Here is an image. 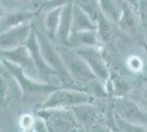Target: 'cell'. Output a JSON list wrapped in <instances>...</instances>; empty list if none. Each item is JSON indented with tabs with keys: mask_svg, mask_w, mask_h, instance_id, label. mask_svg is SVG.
I'll use <instances>...</instances> for the list:
<instances>
[{
	"mask_svg": "<svg viewBox=\"0 0 147 132\" xmlns=\"http://www.w3.org/2000/svg\"><path fill=\"white\" fill-rule=\"evenodd\" d=\"M36 33L44 58L52 70L55 73L56 77L59 79L64 87L77 88V83L74 81V78L69 74L58 46L54 45V43L52 42L53 40L49 39L45 33L38 30H36Z\"/></svg>",
	"mask_w": 147,
	"mask_h": 132,
	"instance_id": "6da1fadb",
	"label": "cell"
},
{
	"mask_svg": "<svg viewBox=\"0 0 147 132\" xmlns=\"http://www.w3.org/2000/svg\"><path fill=\"white\" fill-rule=\"evenodd\" d=\"M1 66L6 69L8 74L12 76L13 79L17 82L21 89L23 98H26V97L30 98L33 96H37V95L51 94L52 91H54L55 89L59 87L57 85L41 82L38 79L31 77L20 66L11 63L7 60H3V58H1Z\"/></svg>",
	"mask_w": 147,
	"mask_h": 132,
	"instance_id": "7a4b0ae2",
	"label": "cell"
},
{
	"mask_svg": "<svg viewBox=\"0 0 147 132\" xmlns=\"http://www.w3.org/2000/svg\"><path fill=\"white\" fill-rule=\"evenodd\" d=\"M94 97L82 89L58 87L52 91L43 101L41 109L49 108H73L82 104H93Z\"/></svg>",
	"mask_w": 147,
	"mask_h": 132,
	"instance_id": "3957f363",
	"label": "cell"
},
{
	"mask_svg": "<svg viewBox=\"0 0 147 132\" xmlns=\"http://www.w3.org/2000/svg\"><path fill=\"white\" fill-rule=\"evenodd\" d=\"M37 116L45 120L49 132H77L80 127L70 108L41 109Z\"/></svg>",
	"mask_w": 147,
	"mask_h": 132,
	"instance_id": "277c9868",
	"label": "cell"
},
{
	"mask_svg": "<svg viewBox=\"0 0 147 132\" xmlns=\"http://www.w3.org/2000/svg\"><path fill=\"white\" fill-rule=\"evenodd\" d=\"M58 49L69 74L77 84L86 85L87 83L97 78L86 61L76 51L67 46H58Z\"/></svg>",
	"mask_w": 147,
	"mask_h": 132,
	"instance_id": "5b68a950",
	"label": "cell"
},
{
	"mask_svg": "<svg viewBox=\"0 0 147 132\" xmlns=\"http://www.w3.org/2000/svg\"><path fill=\"white\" fill-rule=\"evenodd\" d=\"M111 109L113 114L119 118L147 128V112L135 100L124 96H117L111 102Z\"/></svg>",
	"mask_w": 147,
	"mask_h": 132,
	"instance_id": "8992f818",
	"label": "cell"
},
{
	"mask_svg": "<svg viewBox=\"0 0 147 132\" xmlns=\"http://www.w3.org/2000/svg\"><path fill=\"white\" fill-rule=\"evenodd\" d=\"M1 58L18 65L29 76L41 81L35 63L33 61L32 54L26 45H22V46H19V47H16L12 50L1 51Z\"/></svg>",
	"mask_w": 147,
	"mask_h": 132,
	"instance_id": "52a82bcc",
	"label": "cell"
},
{
	"mask_svg": "<svg viewBox=\"0 0 147 132\" xmlns=\"http://www.w3.org/2000/svg\"><path fill=\"white\" fill-rule=\"evenodd\" d=\"M34 28H35L34 23L29 22V23H24V24L1 31V37H0L1 51L12 50L19 46L25 45Z\"/></svg>",
	"mask_w": 147,
	"mask_h": 132,
	"instance_id": "ba28073f",
	"label": "cell"
},
{
	"mask_svg": "<svg viewBox=\"0 0 147 132\" xmlns=\"http://www.w3.org/2000/svg\"><path fill=\"white\" fill-rule=\"evenodd\" d=\"M73 50L76 51L86 61L97 78L105 83L109 81L111 73L108 67V63L102 55V52L99 50V47H82V49H73Z\"/></svg>",
	"mask_w": 147,
	"mask_h": 132,
	"instance_id": "9c48e42d",
	"label": "cell"
},
{
	"mask_svg": "<svg viewBox=\"0 0 147 132\" xmlns=\"http://www.w3.org/2000/svg\"><path fill=\"white\" fill-rule=\"evenodd\" d=\"M25 45L28 46V49L30 50L31 54H32L33 61L35 63V66H36L41 81L45 83H49V84H52V83L49 82V79L53 76L56 75L55 73L52 70V68L49 67V65L45 61V58H44L42 50H41V45H40L38 39H37V33L35 28H34L33 32L31 33L30 38L28 40V42L25 43Z\"/></svg>",
	"mask_w": 147,
	"mask_h": 132,
	"instance_id": "30bf717a",
	"label": "cell"
},
{
	"mask_svg": "<svg viewBox=\"0 0 147 132\" xmlns=\"http://www.w3.org/2000/svg\"><path fill=\"white\" fill-rule=\"evenodd\" d=\"M35 11L31 9H13V10H1V31L8 30L18 25L33 22Z\"/></svg>",
	"mask_w": 147,
	"mask_h": 132,
	"instance_id": "8fae6325",
	"label": "cell"
},
{
	"mask_svg": "<svg viewBox=\"0 0 147 132\" xmlns=\"http://www.w3.org/2000/svg\"><path fill=\"white\" fill-rule=\"evenodd\" d=\"M140 22H142V18L138 11L132 6H129V3L124 2L122 14L117 24V28L124 33L135 37L138 33Z\"/></svg>",
	"mask_w": 147,
	"mask_h": 132,
	"instance_id": "7c38bea8",
	"label": "cell"
},
{
	"mask_svg": "<svg viewBox=\"0 0 147 132\" xmlns=\"http://www.w3.org/2000/svg\"><path fill=\"white\" fill-rule=\"evenodd\" d=\"M80 127L88 129L100 123V110L93 104H82L70 108Z\"/></svg>",
	"mask_w": 147,
	"mask_h": 132,
	"instance_id": "4fadbf2b",
	"label": "cell"
},
{
	"mask_svg": "<svg viewBox=\"0 0 147 132\" xmlns=\"http://www.w3.org/2000/svg\"><path fill=\"white\" fill-rule=\"evenodd\" d=\"M101 38L97 30H88L71 33L68 46L70 49H82V47H99L101 43Z\"/></svg>",
	"mask_w": 147,
	"mask_h": 132,
	"instance_id": "5bb4252c",
	"label": "cell"
},
{
	"mask_svg": "<svg viewBox=\"0 0 147 132\" xmlns=\"http://www.w3.org/2000/svg\"><path fill=\"white\" fill-rule=\"evenodd\" d=\"M73 29V3L65 6L61 10V22L56 34L55 41L61 46H68V41Z\"/></svg>",
	"mask_w": 147,
	"mask_h": 132,
	"instance_id": "9a60e30c",
	"label": "cell"
},
{
	"mask_svg": "<svg viewBox=\"0 0 147 132\" xmlns=\"http://www.w3.org/2000/svg\"><path fill=\"white\" fill-rule=\"evenodd\" d=\"M97 21L92 18L86 10L73 3V29L71 33L88 30H97Z\"/></svg>",
	"mask_w": 147,
	"mask_h": 132,
	"instance_id": "2e32d148",
	"label": "cell"
},
{
	"mask_svg": "<svg viewBox=\"0 0 147 132\" xmlns=\"http://www.w3.org/2000/svg\"><path fill=\"white\" fill-rule=\"evenodd\" d=\"M100 11L104 17L117 24L119 19L122 14L124 0H98Z\"/></svg>",
	"mask_w": 147,
	"mask_h": 132,
	"instance_id": "e0dca14e",
	"label": "cell"
},
{
	"mask_svg": "<svg viewBox=\"0 0 147 132\" xmlns=\"http://www.w3.org/2000/svg\"><path fill=\"white\" fill-rule=\"evenodd\" d=\"M61 10L63 8L52 9L46 12H43V28L44 33L52 40H55L58 25L61 22Z\"/></svg>",
	"mask_w": 147,
	"mask_h": 132,
	"instance_id": "ac0fdd59",
	"label": "cell"
},
{
	"mask_svg": "<svg viewBox=\"0 0 147 132\" xmlns=\"http://www.w3.org/2000/svg\"><path fill=\"white\" fill-rule=\"evenodd\" d=\"M97 24H98V32L100 38H101V41L105 42V43L110 42L114 34V25L117 24L110 21L107 17H104L102 13H100V16H99L98 20H97Z\"/></svg>",
	"mask_w": 147,
	"mask_h": 132,
	"instance_id": "d6986e66",
	"label": "cell"
},
{
	"mask_svg": "<svg viewBox=\"0 0 147 132\" xmlns=\"http://www.w3.org/2000/svg\"><path fill=\"white\" fill-rule=\"evenodd\" d=\"M73 3L79 6L84 10H86L96 21L98 20L99 16L101 13L98 0H73Z\"/></svg>",
	"mask_w": 147,
	"mask_h": 132,
	"instance_id": "ffe728a7",
	"label": "cell"
},
{
	"mask_svg": "<svg viewBox=\"0 0 147 132\" xmlns=\"http://www.w3.org/2000/svg\"><path fill=\"white\" fill-rule=\"evenodd\" d=\"M114 125L119 132H147V128L143 126H138L132 122H127L125 120L114 116Z\"/></svg>",
	"mask_w": 147,
	"mask_h": 132,
	"instance_id": "44dd1931",
	"label": "cell"
},
{
	"mask_svg": "<svg viewBox=\"0 0 147 132\" xmlns=\"http://www.w3.org/2000/svg\"><path fill=\"white\" fill-rule=\"evenodd\" d=\"M108 82L110 83L111 86L113 87L115 94L117 93V96H123V94L129 93V89H131L129 84L125 82L124 79H122L121 77H119V76H112L111 77L110 75V78H109Z\"/></svg>",
	"mask_w": 147,
	"mask_h": 132,
	"instance_id": "7402d4cb",
	"label": "cell"
},
{
	"mask_svg": "<svg viewBox=\"0 0 147 132\" xmlns=\"http://www.w3.org/2000/svg\"><path fill=\"white\" fill-rule=\"evenodd\" d=\"M70 3H73V0H47L43 5H41V11L43 13L52 9L64 8L65 6H68Z\"/></svg>",
	"mask_w": 147,
	"mask_h": 132,
	"instance_id": "603a6c76",
	"label": "cell"
},
{
	"mask_svg": "<svg viewBox=\"0 0 147 132\" xmlns=\"http://www.w3.org/2000/svg\"><path fill=\"white\" fill-rule=\"evenodd\" d=\"M126 66L127 68L133 73H140L144 68V62L140 56L137 55H131L126 60Z\"/></svg>",
	"mask_w": 147,
	"mask_h": 132,
	"instance_id": "cb8c5ba5",
	"label": "cell"
},
{
	"mask_svg": "<svg viewBox=\"0 0 147 132\" xmlns=\"http://www.w3.org/2000/svg\"><path fill=\"white\" fill-rule=\"evenodd\" d=\"M35 118L36 117H33L30 113H24L20 117V121H19V125L21 128V131L22 132H28L33 129L34 126V122H35Z\"/></svg>",
	"mask_w": 147,
	"mask_h": 132,
	"instance_id": "d4e9b609",
	"label": "cell"
},
{
	"mask_svg": "<svg viewBox=\"0 0 147 132\" xmlns=\"http://www.w3.org/2000/svg\"><path fill=\"white\" fill-rule=\"evenodd\" d=\"M135 101L141 106V108L144 111L147 112V86L143 87L141 90L138 91Z\"/></svg>",
	"mask_w": 147,
	"mask_h": 132,
	"instance_id": "484cf974",
	"label": "cell"
},
{
	"mask_svg": "<svg viewBox=\"0 0 147 132\" xmlns=\"http://www.w3.org/2000/svg\"><path fill=\"white\" fill-rule=\"evenodd\" d=\"M9 96V88H8V82L6 81L5 76L1 75V106H6L7 100Z\"/></svg>",
	"mask_w": 147,
	"mask_h": 132,
	"instance_id": "4316f807",
	"label": "cell"
},
{
	"mask_svg": "<svg viewBox=\"0 0 147 132\" xmlns=\"http://www.w3.org/2000/svg\"><path fill=\"white\" fill-rule=\"evenodd\" d=\"M33 131L34 132H49L46 122H45V120H44L42 117L36 116L34 126H33Z\"/></svg>",
	"mask_w": 147,
	"mask_h": 132,
	"instance_id": "83f0119b",
	"label": "cell"
},
{
	"mask_svg": "<svg viewBox=\"0 0 147 132\" xmlns=\"http://www.w3.org/2000/svg\"><path fill=\"white\" fill-rule=\"evenodd\" d=\"M86 132H115V131H113L109 127H105L103 125H101V123H98V125L91 127V128H88Z\"/></svg>",
	"mask_w": 147,
	"mask_h": 132,
	"instance_id": "f1b7e54d",
	"label": "cell"
},
{
	"mask_svg": "<svg viewBox=\"0 0 147 132\" xmlns=\"http://www.w3.org/2000/svg\"><path fill=\"white\" fill-rule=\"evenodd\" d=\"M138 12L141 18L147 12V0H138Z\"/></svg>",
	"mask_w": 147,
	"mask_h": 132,
	"instance_id": "f546056e",
	"label": "cell"
},
{
	"mask_svg": "<svg viewBox=\"0 0 147 132\" xmlns=\"http://www.w3.org/2000/svg\"><path fill=\"white\" fill-rule=\"evenodd\" d=\"M124 1H125L126 3H129V6H132L133 8H135V9L138 11V0H124Z\"/></svg>",
	"mask_w": 147,
	"mask_h": 132,
	"instance_id": "4dcf8cb0",
	"label": "cell"
},
{
	"mask_svg": "<svg viewBox=\"0 0 147 132\" xmlns=\"http://www.w3.org/2000/svg\"><path fill=\"white\" fill-rule=\"evenodd\" d=\"M142 23L144 25V28H147V12L142 17Z\"/></svg>",
	"mask_w": 147,
	"mask_h": 132,
	"instance_id": "1f68e13d",
	"label": "cell"
},
{
	"mask_svg": "<svg viewBox=\"0 0 147 132\" xmlns=\"http://www.w3.org/2000/svg\"><path fill=\"white\" fill-rule=\"evenodd\" d=\"M144 31H145V38H146L147 41V28H144Z\"/></svg>",
	"mask_w": 147,
	"mask_h": 132,
	"instance_id": "d6a6232c",
	"label": "cell"
},
{
	"mask_svg": "<svg viewBox=\"0 0 147 132\" xmlns=\"http://www.w3.org/2000/svg\"><path fill=\"white\" fill-rule=\"evenodd\" d=\"M41 1H42V5H43L44 2H45V1H47V0H41Z\"/></svg>",
	"mask_w": 147,
	"mask_h": 132,
	"instance_id": "836d02e7",
	"label": "cell"
},
{
	"mask_svg": "<svg viewBox=\"0 0 147 132\" xmlns=\"http://www.w3.org/2000/svg\"><path fill=\"white\" fill-rule=\"evenodd\" d=\"M28 132H34V131H33V129H32V130H30V131H28Z\"/></svg>",
	"mask_w": 147,
	"mask_h": 132,
	"instance_id": "e575fe53",
	"label": "cell"
}]
</instances>
